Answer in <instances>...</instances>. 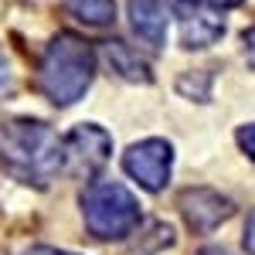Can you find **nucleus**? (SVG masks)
<instances>
[{
	"mask_svg": "<svg viewBox=\"0 0 255 255\" xmlns=\"http://www.w3.org/2000/svg\"><path fill=\"white\" fill-rule=\"evenodd\" d=\"M0 163L24 184L44 187L65 167V139L38 119H7L0 126Z\"/></svg>",
	"mask_w": 255,
	"mask_h": 255,
	"instance_id": "nucleus-1",
	"label": "nucleus"
},
{
	"mask_svg": "<svg viewBox=\"0 0 255 255\" xmlns=\"http://www.w3.org/2000/svg\"><path fill=\"white\" fill-rule=\"evenodd\" d=\"M96 75V55L92 48L75 34H58L41 55V92L51 99L55 106H72L79 102Z\"/></svg>",
	"mask_w": 255,
	"mask_h": 255,
	"instance_id": "nucleus-2",
	"label": "nucleus"
},
{
	"mask_svg": "<svg viewBox=\"0 0 255 255\" xmlns=\"http://www.w3.org/2000/svg\"><path fill=\"white\" fill-rule=\"evenodd\" d=\"M82 218L96 238H126L139 225V201L116 180H96L82 191Z\"/></svg>",
	"mask_w": 255,
	"mask_h": 255,
	"instance_id": "nucleus-3",
	"label": "nucleus"
},
{
	"mask_svg": "<svg viewBox=\"0 0 255 255\" xmlns=\"http://www.w3.org/2000/svg\"><path fill=\"white\" fill-rule=\"evenodd\" d=\"M123 167L126 174L136 180L143 191H163L170 180V167H174V146L167 139H143L133 143L123 153Z\"/></svg>",
	"mask_w": 255,
	"mask_h": 255,
	"instance_id": "nucleus-4",
	"label": "nucleus"
},
{
	"mask_svg": "<svg viewBox=\"0 0 255 255\" xmlns=\"http://www.w3.org/2000/svg\"><path fill=\"white\" fill-rule=\"evenodd\" d=\"M109 153H113V136L96 123H82L65 136V167L75 177L99 174Z\"/></svg>",
	"mask_w": 255,
	"mask_h": 255,
	"instance_id": "nucleus-5",
	"label": "nucleus"
},
{
	"mask_svg": "<svg viewBox=\"0 0 255 255\" xmlns=\"http://www.w3.org/2000/svg\"><path fill=\"white\" fill-rule=\"evenodd\" d=\"M180 17V41L184 48H208L225 34V20L215 3H197V0H180L177 7Z\"/></svg>",
	"mask_w": 255,
	"mask_h": 255,
	"instance_id": "nucleus-6",
	"label": "nucleus"
},
{
	"mask_svg": "<svg viewBox=\"0 0 255 255\" xmlns=\"http://www.w3.org/2000/svg\"><path fill=\"white\" fill-rule=\"evenodd\" d=\"M235 211V204L228 197H221L211 187H194V191H184L180 194V215L187 218V225L194 232H215L221 221H228Z\"/></svg>",
	"mask_w": 255,
	"mask_h": 255,
	"instance_id": "nucleus-7",
	"label": "nucleus"
},
{
	"mask_svg": "<svg viewBox=\"0 0 255 255\" xmlns=\"http://www.w3.org/2000/svg\"><path fill=\"white\" fill-rule=\"evenodd\" d=\"M129 24L146 48H163L167 27H170L167 3L163 0H129Z\"/></svg>",
	"mask_w": 255,
	"mask_h": 255,
	"instance_id": "nucleus-8",
	"label": "nucleus"
},
{
	"mask_svg": "<svg viewBox=\"0 0 255 255\" xmlns=\"http://www.w3.org/2000/svg\"><path fill=\"white\" fill-rule=\"evenodd\" d=\"M102 55H106L109 68L116 72L119 79H126V82H150V65L139 58V51H133L129 44H123V41H106V44H102Z\"/></svg>",
	"mask_w": 255,
	"mask_h": 255,
	"instance_id": "nucleus-9",
	"label": "nucleus"
},
{
	"mask_svg": "<svg viewBox=\"0 0 255 255\" xmlns=\"http://www.w3.org/2000/svg\"><path fill=\"white\" fill-rule=\"evenodd\" d=\"M68 14L79 17L82 24H92V27H102L116 17V3L113 0H68Z\"/></svg>",
	"mask_w": 255,
	"mask_h": 255,
	"instance_id": "nucleus-10",
	"label": "nucleus"
},
{
	"mask_svg": "<svg viewBox=\"0 0 255 255\" xmlns=\"http://www.w3.org/2000/svg\"><path fill=\"white\" fill-rule=\"evenodd\" d=\"M238 146H242V150H245V153L255 160V123H252V126H242V129H238Z\"/></svg>",
	"mask_w": 255,
	"mask_h": 255,
	"instance_id": "nucleus-11",
	"label": "nucleus"
},
{
	"mask_svg": "<svg viewBox=\"0 0 255 255\" xmlns=\"http://www.w3.org/2000/svg\"><path fill=\"white\" fill-rule=\"evenodd\" d=\"M245 252L255 255V211L249 215V221H245Z\"/></svg>",
	"mask_w": 255,
	"mask_h": 255,
	"instance_id": "nucleus-12",
	"label": "nucleus"
},
{
	"mask_svg": "<svg viewBox=\"0 0 255 255\" xmlns=\"http://www.w3.org/2000/svg\"><path fill=\"white\" fill-rule=\"evenodd\" d=\"M242 44H245V58H249V61L255 65V27H249V31H245Z\"/></svg>",
	"mask_w": 255,
	"mask_h": 255,
	"instance_id": "nucleus-13",
	"label": "nucleus"
},
{
	"mask_svg": "<svg viewBox=\"0 0 255 255\" xmlns=\"http://www.w3.org/2000/svg\"><path fill=\"white\" fill-rule=\"evenodd\" d=\"M24 255H75V252H61V249H51V245H38V249H27Z\"/></svg>",
	"mask_w": 255,
	"mask_h": 255,
	"instance_id": "nucleus-14",
	"label": "nucleus"
},
{
	"mask_svg": "<svg viewBox=\"0 0 255 255\" xmlns=\"http://www.w3.org/2000/svg\"><path fill=\"white\" fill-rule=\"evenodd\" d=\"M197 255H232L228 249H221V245H208V249H201Z\"/></svg>",
	"mask_w": 255,
	"mask_h": 255,
	"instance_id": "nucleus-15",
	"label": "nucleus"
},
{
	"mask_svg": "<svg viewBox=\"0 0 255 255\" xmlns=\"http://www.w3.org/2000/svg\"><path fill=\"white\" fill-rule=\"evenodd\" d=\"M208 3H215L218 10H221V7H238V3H242V0H208Z\"/></svg>",
	"mask_w": 255,
	"mask_h": 255,
	"instance_id": "nucleus-16",
	"label": "nucleus"
}]
</instances>
